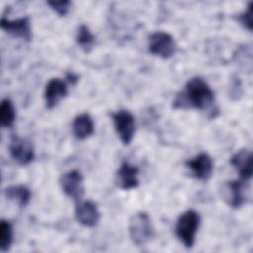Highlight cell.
Segmentation results:
<instances>
[{"instance_id": "cell-1", "label": "cell", "mask_w": 253, "mask_h": 253, "mask_svg": "<svg viewBox=\"0 0 253 253\" xmlns=\"http://www.w3.org/2000/svg\"><path fill=\"white\" fill-rule=\"evenodd\" d=\"M215 96L213 90L200 76L189 79L185 90L178 93L173 101L174 109H198L210 112V117H214L218 109L214 107Z\"/></svg>"}, {"instance_id": "cell-2", "label": "cell", "mask_w": 253, "mask_h": 253, "mask_svg": "<svg viewBox=\"0 0 253 253\" xmlns=\"http://www.w3.org/2000/svg\"><path fill=\"white\" fill-rule=\"evenodd\" d=\"M200 222V214L192 209L184 211L177 220L175 226L176 235L181 243H183V245L188 249L192 248L195 244Z\"/></svg>"}, {"instance_id": "cell-3", "label": "cell", "mask_w": 253, "mask_h": 253, "mask_svg": "<svg viewBox=\"0 0 253 253\" xmlns=\"http://www.w3.org/2000/svg\"><path fill=\"white\" fill-rule=\"evenodd\" d=\"M129 235L134 244L137 246L149 242L155 235L152 221L145 211L134 213L129 220Z\"/></svg>"}, {"instance_id": "cell-4", "label": "cell", "mask_w": 253, "mask_h": 253, "mask_svg": "<svg viewBox=\"0 0 253 253\" xmlns=\"http://www.w3.org/2000/svg\"><path fill=\"white\" fill-rule=\"evenodd\" d=\"M177 49L175 39L166 32H154L148 39V50L151 54L162 59L172 57Z\"/></svg>"}, {"instance_id": "cell-5", "label": "cell", "mask_w": 253, "mask_h": 253, "mask_svg": "<svg viewBox=\"0 0 253 253\" xmlns=\"http://www.w3.org/2000/svg\"><path fill=\"white\" fill-rule=\"evenodd\" d=\"M115 129L124 145H129L135 132V119L127 110H119L112 114Z\"/></svg>"}, {"instance_id": "cell-6", "label": "cell", "mask_w": 253, "mask_h": 253, "mask_svg": "<svg viewBox=\"0 0 253 253\" xmlns=\"http://www.w3.org/2000/svg\"><path fill=\"white\" fill-rule=\"evenodd\" d=\"M247 180L239 178L227 182L222 188V196L225 203L233 208L238 209L247 202L248 184Z\"/></svg>"}, {"instance_id": "cell-7", "label": "cell", "mask_w": 253, "mask_h": 253, "mask_svg": "<svg viewBox=\"0 0 253 253\" xmlns=\"http://www.w3.org/2000/svg\"><path fill=\"white\" fill-rule=\"evenodd\" d=\"M9 151L12 158L20 165H28L35 157V150L32 141L17 135L12 137L9 144Z\"/></svg>"}, {"instance_id": "cell-8", "label": "cell", "mask_w": 253, "mask_h": 253, "mask_svg": "<svg viewBox=\"0 0 253 253\" xmlns=\"http://www.w3.org/2000/svg\"><path fill=\"white\" fill-rule=\"evenodd\" d=\"M186 166L191 170L192 175L201 181H208L213 172V160L206 152H201L187 160Z\"/></svg>"}, {"instance_id": "cell-9", "label": "cell", "mask_w": 253, "mask_h": 253, "mask_svg": "<svg viewBox=\"0 0 253 253\" xmlns=\"http://www.w3.org/2000/svg\"><path fill=\"white\" fill-rule=\"evenodd\" d=\"M60 186L63 193L75 202L81 200L84 194L83 177L77 170H70L62 175Z\"/></svg>"}, {"instance_id": "cell-10", "label": "cell", "mask_w": 253, "mask_h": 253, "mask_svg": "<svg viewBox=\"0 0 253 253\" xmlns=\"http://www.w3.org/2000/svg\"><path fill=\"white\" fill-rule=\"evenodd\" d=\"M75 217L80 224L86 227H94L99 223L101 214L94 202L80 200L76 202Z\"/></svg>"}, {"instance_id": "cell-11", "label": "cell", "mask_w": 253, "mask_h": 253, "mask_svg": "<svg viewBox=\"0 0 253 253\" xmlns=\"http://www.w3.org/2000/svg\"><path fill=\"white\" fill-rule=\"evenodd\" d=\"M1 29L14 38L21 39L26 42L32 40V29L29 17H23L16 20H9L2 17L0 22Z\"/></svg>"}, {"instance_id": "cell-12", "label": "cell", "mask_w": 253, "mask_h": 253, "mask_svg": "<svg viewBox=\"0 0 253 253\" xmlns=\"http://www.w3.org/2000/svg\"><path fill=\"white\" fill-rule=\"evenodd\" d=\"M67 84L60 78H51L45 87L44 101L47 109L51 110L56 107L62 99L67 96Z\"/></svg>"}, {"instance_id": "cell-13", "label": "cell", "mask_w": 253, "mask_h": 253, "mask_svg": "<svg viewBox=\"0 0 253 253\" xmlns=\"http://www.w3.org/2000/svg\"><path fill=\"white\" fill-rule=\"evenodd\" d=\"M139 170L135 165L124 161L116 174L117 186L123 190H131L138 186Z\"/></svg>"}, {"instance_id": "cell-14", "label": "cell", "mask_w": 253, "mask_h": 253, "mask_svg": "<svg viewBox=\"0 0 253 253\" xmlns=\"http://www.w3.org/2000/svg\"><path fill=\"white\" fill-rule=\"evenodd\" d=\"M230 164L238 172L239 178L249 181L252 177L253 158L252 152L246 148L238 150L230 158Z\"/></svg>"}, {"instance_id": "cell-15", "label": "cell", "mask_w": 253, "mask_h": 253, "mask_svg": "<svg viewBox=\"0 0 253 253\" xmlns=\"http://www.w3.org/2000/svg\"><path fill=\"white\" fill-rule=\"evenodd\" d=\"M94 121L88 113L76 116L72 122V132L77 139H87L94 133Z\"/></svg>"}, {"instance_id": "cell-16", "label": "cell", "mask_w": 253, "mask_h": 253, "mask_svg": "<svg viewBox=\"0 0 253 253\" xmlns=\"http://www.w3.org/2000/svg\"><path fill=\"white\" fill-rule=\"evenodd\" d=\"M5 197L19 205L20 207H26L31 200V191L25 185L9 186L4 190Z\"/></svg>"}, {"instance_id": "cell-17", "label": "cell", "mask_w": 253, "mask_h": 253, "mask_svg": "<svg viewBox=\"0 0 253 253\" xmlns=\"http://www.w3.org/2000/svg\"><path fill=\"white\" fill-rule=\"evenodd\" d=\"M75 39H76L77 45L80 47L82 51L86 53L90 52L95 46L96 38L91 32V30L89 29V27L84 24L78 27Z\"/></svg>"}, {"instance_id": "cell-18", "label": "cell", "mask_w": 253, "mask_h": 253, "mask_svg": "<svg viewBox=\"0 0 253 253\" xmlns=\"http://www.w3.org/2000/svg\"><path fill=\"white\" fill-rule=\"evenodd\" d=\"M16 119V110L12 101L3 99L0 105V125L2 127H11Z\"/></svg>"}, {"instance_id": "cell-19", "label": "cell", "mask_w": 253, "mask_h": 253, "mask_svg": "<svg viewBox=\"0 0 253 253\" xmlns=\"http://www.w3.org/2000/svg\"><path fill=\"white\" fill-rule=\"evenodd\" d=\"M13 242V226L10 221L2 219L0 221V249L7 252Z\"/></svg>"}, {"instance_id": "cell-20", "label": "cell", "mask_w": 253, "mask_h": 253, "mask_svg": "<svg viewBox=\"0 0 253 253\" xmlns=\"http://www.w3.org/2000/svg\"><path fill=\"white\" fill-rule=\"evenodd\" d=\"M46 4L51 8V10H53L58 16L63 17L65 16L71 6V2L69 0H61V1H47Z\"/></svg>"}, {"instance_id": "cell-21", "label": "cell", "mask_w": 253, "mask_h": 253, "mask_svg": "<svg viewBox=\"0 0 253 253\" xmlns=\"http://www.w3.org/2000/svg\"><path fill=\"white\" fill-rule=\"evenodd\" d=\"M252 2L248 4V7L245 11L237 15V21L248 31H252L253 24H252Z\"/></svg>"}, {"instance_id": "cell-22", "label": "cell", "mask_w": 253, "mask_h": 253, "mask_svg": "<svg viewBox=\"0 0 253 253\" xmlns=\"http://www.w3.org/2000/svg\"><path fill=\"white\" fill-rule=\"evenodd\" d=\"M229 94H230V97L234 96V99H238L242 94V92H241V82H240L239 78L236 77V76L232 77L231 85H230V88H229Z\"/></svg>"}]
</instances>
